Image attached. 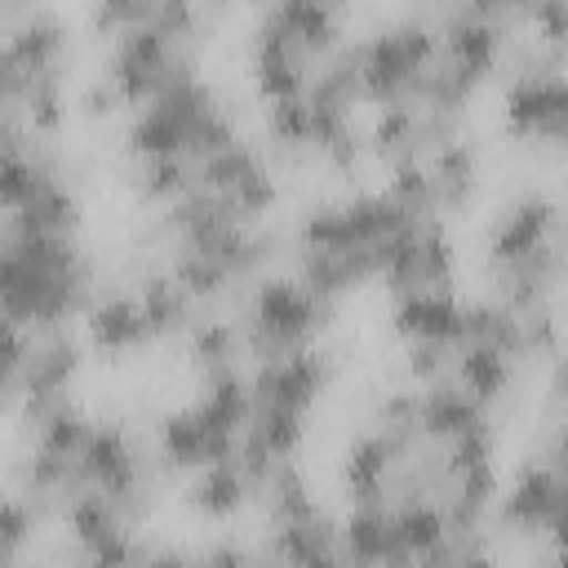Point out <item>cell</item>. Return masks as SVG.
Instances as JSON below:
<instances>
[{
	"label": "cell",
	"instance_id": "4dcf8cb0",
	"mask_svg": "<svg viewBox=\"0 0 568 568\" xmlns=\"http://www.w3.org/2000/svg\"><path fill=\"white\" fill-rule=\"evenodd\" d=\"M195 559H204V564H248V559H253V550H248V546H226V541H213V546L195 550Z\"/></svg>",
	"mask_w": 568,
	"mask_h": 568
},
{
	"label": "cell",
	"instance_id": "2e32d148",
	"mask_svg": "<svg viewBox=\"0 0 568 568\" xmlns=\"http://www.w3.org/2000/svg\"><path fill=\"white\" fill-rule=\"evenodd\" d=\"M426 160H430V169H435V178H439V204H444V213L466 209L470 195L479 191V151H475V142L448 138V142H439Z\"/></svg>",
	"mask_w": 568,
	"mask_h": 568
},
{
	"label": "cell",
	"instance_id": "6da1fadb",
	"mask_svg": "<svg viewBox=\"0 0 568 568\" xmlns=\"http://www.w3.org/2000/svg\"><path fill=\"white\" fill-rule=\"evenodd\" d=\"M337 302L315 297L297 271H262L248 288V306L240 315H248L257 328H266L284 351L311 346L328 324H333Z\"/></svg>",
	"mask_w": 568,
	"mask_h": 568
},
{
	"label": "cell",
	"instance_id": "d4e9b609",
	"mask_svg": "<svg viewBox=\"0 0 568 568\" xmlns=\"http://www.w3.org/2000/svg\"><path fill=\"white\" fill-rule=\"evenodd\" d=\"M257 160H262V151H257V146H248V142L240 138L235 146L213 151V155H204V160L195 164V186H209V191L231 195V191H235V182H240Z\"/></svg>",
	"mask_w": 568,
	"mask_h": 568
},
{
	"label": "cell",
	"instance_id": "9c48e42d",
	"mask_svg": "<svg viewBox=\"0 0 568 568\" xmlns=\"http://www.w3.org/2000/svg\"><path fill=\"white\" fill-rule=\"evenodd\" d=\"M488 422V404H479L453 373L422 386V413H417V426H422V439L430 444H448L457 439L462 430L470 426H484Z\"/></svg>",
	"mask_w": 568,
	"mask_h": 568
},
{
	"label": "cell",
	"instance_id": "d6986e66",
	"mask_svg": "<svg viewBox=\"0 0 568 568\" xmlns=\"http://www.w3.org/2000/svg\"><path fill=\"white\" fill-rule=\"evenodd\" d=\"M466 342H488V346H497V351H506L515 359H528L519 311H510L501 297L466 302Z\"/></svg>",
	"mask_w": 568,
	"mask_h": 568
},
{
	"label": "cell",
	"instance_id": "83f0119b",
	"mask_svg": "<svg viewBox=\"0 0 568 568\" xmlns=\"http://www.w3.org/2000/svg\"><path fill=\"white\" fill-rule=\"evenodd\" d=\"M404 373L417 386H430V382L448 377L453 373V346L430 342V337H408V346H404Z\"/></svg>",
	"mask_w": 568,
	"mask_h": 568
},
{
	"label": "cell",
	"instance_id": "f546056e",
	"mask_svg": "<svg viewBox=\"0 0 568 568\" xmlns=\"http://www.w3.org/2000/svg\"><path fill=\"white\" fill-rule=\"evenodd\" d=\"M75 102H80V115H84V120H111V115L124 106V98H120V89L111 84V75L89 80Z\"/></svg>",
	"mask_w": 568,
	"mask_h": 568
},
{
	"label": "cell",
	"instance_id": "7402d4cb",
	"mask_svg": "<svg viewBox=\"0 0 568 568\" xmlns=\"http://www.w3.org/2000/svg\"><path fill=\"white\" fill-rule=\"evenodd\" d=\"M133 186L146 204H169L195 186V160L191 155H160V160H138Z\"/></svg>",
	"mask_w": 568,
	"mask_h": 568
},
{
	"label": "cell",
	"instance_id": "9a60e30c",
	"mask_svg": "<svg viewBox=\"0 0 568 568\" xmlns=\"http://www.w3.org/2000/svg\"><path fill=\"white\" fill-rule=\"evenodd\" d=\"M186 133L191 124L164 111L160 102H146L142 111L129 115L124 124V155L129 160H160V155H186Z\"/></svg>",
	"mask_w": 568,
	"mask_h": 568
},
{
	"label": "cell",
	"instance_id": "ba28073f",
	"mask_svg": "<svg viewBox=\"0 0 568 568\" xmlns=\"http://www.w3.org/2000/svg\"><path fill=\"white\" fill-rule=\"evenodd\" d=\"M0 62L27 67L36 75L62 71V62H67V22L58 13L31 9L27 18H18V22L4 27V53H0Z\"/></svg>",
	"mask_w": 568,
	"mask_h": 568
},
{
	"label": "cell",
	"instance_id": "4316f807",
	"mask_svg": "<svg viewBox=\"0 0 568 568\" xmlns=\"http://www.w3.org/2000/svg\"><path fill=\"white\" fill-rule=\"evenodd\" d=\"M235 142H240V124H235V115H231V111H222V106H213V111H204L200 120H191L186 155L200 164L204 155L226 151V146H235Z\"/></svg>",
	"mask_w": 568,
	"mask_h": 568
},
{
	"label": "cell",
	"instance_id": "4fadbf2b",
	"mask_svg": "<svg viewBox=\"0 0 568 568\" xmlns=\"http://www.w3.org/2000/svg\"><path fill=\"white\" fill-rule=\"evenodd\" d=\"M138 297H142V311H146V324H151L155 342H160V337H178V333H186V328L195 324V315L204 311V306L178 284V275H173L169 266H151V271H142V280H138Z\"/></svg>",
	"mask_w": 568,
	"mask_h": 568
},
{
	"label": "cell",
	"instance_id": "f1b7e54d",
	"mask_svg": "<svg viewBox=\"0 0 568 568\" xmlns=\"http://www.w3.org/2000/svg\"><path fill=\"white\" fill-rule=\"evenodd\" d=\"M528 31H537V40L550 49H568V0H532Z\"/></svg>",
	"mask_w": 568,
	"mask_h": 568
},
{
	"label": "cell",
	"instance_id": "484cf974",
	"mask_svg": "<svg viewBox=\"0 0 568 568\" xmlns=\"http://www.w3.org/2000/svg\"><path fill=\"white\" fill-rule=\"evenodd\" d=\"M231 200H235V209L244 213V222H262L271 209H275V200H280V182H275V169L266 164V160H257L240 182H235V191H231Z\"/></svg>",
	"mask_w": 568,
	"mask_h": 568
},
{
	"label": "cell",
	"instance_id": "7c38bea8",
	"mask_svg": "<svg viewBox=\"0 0 568 568\" xmlns=\"http://www.w3.org/2000/svg\"><path fill=\"white\" fill-rule=\"evenodd\" d=\"M186 506L209 524H226L253 506V484L235 462H209L186 479Z\"/></svg>",
	"mask_w": 568,
	"mask_h": 568
},
{
	"label": "cell",
	"instance_id": "52a82bcc",
	"mask_svg": "<svg viewBox=\"0 0 568 568\" xmlns=\"http://www.w3.org/2000/svg\"><path fill=\"white\" fill-rule=\"evenodd\" d=\"M80 320H84V342L98 355H124V351H142V346L155 342L138 293H120V288L98 293Z\"/></svg>",
	"mask_w": 568,
	"mask_h": 568
},
{
	"label": "cell",
	"instance_id": "603a6c76",
	"mask_svg": "<svg viewBox=\"0 0 568 568\" xmlns=\"http://www.w3.org/2000/svg\"><path fill=\"white\" fill-rule=\"evenodd\" d=\"M22 115H27L31 133H40V138L62 133V124H67V84H62V71L36 75L31 93L22 98Z\"/></svg>",
	"mask_w": 568,
	"mask_h": 568
},
{
	"label": "cell",
	"instance_id": "277c9868",
	"mask_svg": "<svg viewBox=\"0 0 568 568\" xmlns=\"http://www.w3.org/2000/svg\"><path fill=\"white\" fill-rule=\"evenodd\" d=\"M390 333L408 337H430L444 346L466 342V302L453 288H408L395 293L390 302Z\"/></svg>",
	"mask_w": 568,
	"mask_h": 568
},
{
	"label": "cell",
	"instance_id": "cb8c5ba5",
	"mask_svg": "<svg viewBox=\"0 0 568 568\" xmlns=\"http://www.w3.org/2000/svg\"><path fill=\"white\" fill-rule=\"evenodd\" d=\"M248 430H257L266 439V448L284 462V457H297V448L306 439V413L284 408V404H257L248 417Z\"/></svg>",
	"mask_w": 568,
	"mask_h": 568
},
{
	"label": "cell",
	"instance_id": "3957f363",
	"mask_svg": "<svg viewBox=\"0 0 568 568\" xmlns=\"http://www.w3.org/2000/svg\"><path fill=\"white\" fill-rule=\"evenodd\" d=\"M564 222H568V213H564L546 191H524V195L506 209V217L488 231V244H484L488 266L497 271V266L524 262L537 244L555 240V231H559Z\"/></svg>",
	"mask_w": 568,
	"mask_h": 568
},
{
	"label": "cell",
	"instance_id": "ac0fdd59",
	"mask_svg": "<svg viewBox=\"0 0 568 568\" xmlns=\"http://www.w3.org/2000/svg\"><path fill=\"white\" fill-rule=\"evenodd\" d=\"M62 532H67V541H75L80 546V555L93 546V541H102L106 532H115L120 524H129L124 515H120V506L102 493V488H84L80 497H71L67 506H62Z\"/></svg>",
	"mask_w": 568,
	"mask_h": 568
},
{
	"label": "cell",
	"instance_id": "e0dca14e",
	"mask_svg": "<svg viewBox=\"0 0 568 568\" xmlns=\"http://www.w3.org/2000/svg\"><path fill=\"white\" fill-rule=\"evenodd\" d=\"M186 346H191V364L200 373L222 368V364H240V355H244L240 324H235V315H222V311H200L195 324L186 328Z\"/></svg>",
	"mask_w": 568,
	"mask_h": 568
},
{
	"label": "cell",
	"instance_id": "8992f818",
	"mask_svg": "<svg viewBox=\"0 0 568 568\" xmlns=\"http://www.w3.org/2000/svg\"><path fill=\"white\" fill-rule=\"evenodd\" d=\"M342 564H413L390 501H351L342 515Z\"/></svg>",
	"mask_w": 568,
	"mask_h": 568
},
{
	"label": "cell",
	"instance_id": "5bb4252c",
	"mask_svg": "<svg viewBox=\"0 0 568 568\" xmlns=\"http://www.w3.org/2000/svg\"><path fill=\"white\" fill-rule=\"evenodd\" d=\"M84 209L80 195L62 182V173H44L40 186L31 191V200L13 213H4V231H80Z\"/></svg>",
	"mask_w": 568,
	"mask_h": 568
},
{
	"label": "cell",
	"instance_id": "ffe728a7",
	"mask_svg": "<svg viewBox=\"0 0 568 568\" xmlns=\"http://www.w3.org/2000/svg\"><path fill=\"white\" fill-rule=\"evenodd\" d=\"M89 430H93V417L67 395V399H58V404L31 426V444H40V448H49V453H58V457H80Z\"/></svg>",
	"mask_w": 568,
	"mask_h": 568
},
{
	"label": "cell",
	"instance_id": "30bf717a",
	"mask_svg": "<svg viewBox=\"0 0 568 568\" xmlns=\"http://www.w3.org/2000/svg\"><path fill=\"white\" fill-rule=\"evenodd\" d=\"M453 377L488 408H497L519 386V359L488 346V342H462L453 346Z\"/></svg>",
	"mask_w": 568,
	"mask_h": 568
},
{
	"label": "cell",
	"instance_id": "7a4b0ae2",
	"mask_svg": "<svg viewBox=\"0 0 568 568\" xmlns=\"http://www.w3.org/2000/svg\"><path fill=\"white\" fill-rule=\"evenodd\" d=\"M328 373H333V355L320 342H311V346H297L280 359L253 364L248 377H253V399L257 404H284V408L306 413L324 395Z\"/></svg>",
	"mask_w": 568,
	"mask_h": 568
},
{
	"label": "cell",
	"instance_id": "5b68a950",
	"mask_svg": "<svg viewBox=\"0 0 568 568\" xmlns=\"http://www.w3.org/2000/svg\"><path fill=\"white\" fill-rule=\"evenodd\" d=\"M506 36L510 31L501 22H488V18L470 13L462 0L453 9H444V18H439V49H444V58L457 62V67H466L479 80H488L501 67Z\"/></svg>",
	"mask_w": 568,
	"mask_h": 568
},
{
	"label": "cell",
	"instance_id": "8fae6325",
	"mask_svg": "<svg viewBox=\"0 0 568 568\" xmlns=\"http://www.w3.org/2000/svg\"><path fill=\"white\" fill-rule=\"evenodd\" d=\"M390 466H395V453H390V444H386L382 430L355 435V439L342 448V462H337V479H342L346 506H351V501H390V497H386Z\"/></svg>",
	"mask_w": 568,
	"mask_h": 568
},
{
	"label": "cell",
	"instance_id": "44dd1931",
	"mask_svg": "<svg viewBox=\"0 0 568 568\" xmlns=\"http://www.w3.org/2000/svg\"><path fill=\"white\" fill-rule=\"evenodd\" d=\"M40 528H44L40 506L27 493L9 488L4 506H0V568H22V555H27V546H36Z\"/></svg>",
	"mask_w": 568,
	"mask_h": 568
},
{
	"label": "cell",
	"instance_id": "1f68e13d",
	"mask_svg": "<svg viewBox=\"0 0 568 568\" xmlns=\"http://www.w3.org/2000/svg\"><path fill=\"white\" fill-rule=\"evenodd\" d=\"M546 541H550V559H555V564H568V515H559V519L546 528Z\"/></svg>",
	"mask_w": 568,
	"mask_h": 568
},
{
	"label": "cell",
	"instance_id": "d6a6232c",
	"mask_svg": "<svg viewBox=\"0 0 568 568\" xmlns=\"http://www.w3.org/2000/svg\"><path fill=\"white\" fill-rule=\"evenodd\" d=\"M426 4H444V9H453V4H457V0H426Z\"/></svg>",
	"mask_w": 568,
	"mask_h": 568
}]
</instances>
